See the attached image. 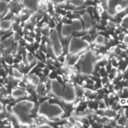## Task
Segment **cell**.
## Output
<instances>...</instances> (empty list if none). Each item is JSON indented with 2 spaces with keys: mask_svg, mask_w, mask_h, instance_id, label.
<instances>
[{
  "mask_svg": "<svg viewBox=\"0 0 128 128\" xmlns=\"http://www.w3.org/2000/svg\"><path fill=\"white\" fill-rule=\"evenodd\" d=\"M127 7V0H108L107 1V11L108 15L114 16L122 12Z\"/></svg>",
  "mask_w": 128,
  "mask_h": 128,
  "instance_id": "8",
  "label": "cell"
},
{
  "mask_svg": "<svg viewBox=\"0 0 128 128\" xmlns=\"http://www.w3.org/2000/svg\"><path fill=\"white\" fill-rule=\"evenodd\" d=\"M0 57H1V53H0Z\"/></svg>",
  "mask_w": 128,
  "mask_h": 128,
  "instance_id": "28",
  "label": "cell"
},
{
  "mask_svg": "<svg viewBox=\"0 0 128 128\" xmlns=\"http://www.w3.org/2000/svg\"><path fill=\"white\" fill-rule=\"evenodd\" d=\"M120 26L124 28H127V15H126L122 18V22L120 23Z\"/></svg>",
  "mask_w": 128,
  "mask_h": 128,
  "instance_id": "22",
  "label": "cell"
},
{
  "mask_svg": "<svg viewBox=\"0 0 128 128\" xmlns=\"http://www.w3.org/2000/svg\"><path fill=\"white\" fill-rule=\"evenodd\" d=\"M7 9H8V3L6 1L1 0L0 1V17L7 10Z\"/></svg>",
  "mask_w": 128,
  "mask_h": 128,
  "instance_id": "17",
  "label": "cell"
},
{
  "mask_svg": "<svg viewBox=\"0 0 128 128\" xmlns=\"http://www.w3.org/2000/svg\"><path fill=\"white\" fill-rule=\"evenodd\" d=\"M104 115L109 119H114L116 116V112H115L114 109H107V110L105 111Z\"/></svg>",
  "mask_w": 128,
  "mask_h": 128,
  "instance_id": "19",
  "label": "cell"
},
{
  "mask_svg": "<svg viewBox=\"0 0 128 128\" xmlns=\"http://www.w3.org/2000/svg\"><path fill=\"white\" fill-rule=\"evenodd\" d=\"M96 10H98V12L99 15H102V12H104V8H102V5L98 4V7H96Z\"/></svg>",
  "mask_w": 128,
  "mask_h": 128,
  "instance_id": "24",
  "label": "cell"
},
{
  "mask_svg": "<svg viewBox=\"0 0 128 128\" xmlns=\"http://www.w3.org/2000/svg\"><path fill=\"white\" fill-rule=\"evenodd\" d=\"M13 77L16 80H22L23 78V74L17 68H13Z\"/></svg>",
  "mask_w": 128,
  "mask_h": 128,
  "instance_id": "20",
  "label": "cell"
},
{
  "mask_svg": "<svg viewBox=\"0 0 128 128\" xmlns=\"http://www.w3.org/2000/svg\"><path fill=\"white\" fill-rule=\"evenodd\" d=\"M89 46L90 43L81 37H72L68 46V53L69 56H78L87 50Z\"/></svg>",
  "mask_w": 128,
  "mask_h": 128,
  "instance_id": "4",
  "label": "cell"
},
{
  "mask_svg": "<svg viewBox=\"0 0 128 128\" xmlns=\"http://www.w3.org/2000/svg\"><path fill=\"white\" fill-rule=\"evenodd\" d=\"M123 42L125 43L126 44H127V35L126 34L125 36H124V40H123Z\"/></svg>",
  "mask_w": 128,
  "mask_h": 128,
  "instance_id": "26",
  "label": "cell"
},
{
  "mask_svg": "<svg viewBox=\"0 0 128 128\" xmlns=\"http://www.w3.org/2000/svg\"><path fill=\"white\" fill-rule=\"evenodd\" d=\"M84 30V25L79 19H75L70 24L64 23L61 28V35L63 38H68L72 35L74 32H82Z\"/></svg>",
  "mask_w": 128,
  "mask_h": 128,
  "instance_id": "6",
  "label": "cell"
},
{
  "mask_svg": "<svg viewBox=\"0 0 128 128\" xmlns=\"http://www.w3.org/2000/svg\"><path fill=\"white\" fill-rule=\"evenodd\" d=\"M116 124L119 126H126L127 125V117L126 114L121 115L120 118L117 120Z\"/></svg>",
  "mask_w": 128,
  "mask_h": 128,
  "instance_id": "14",
  "label": "cell"
},
{
  "mask_svg": "<svg viewBox=\"0 0 128 128\" xmlns=\"http://www.w3.org/2000/svg\"><path fill=\"white\" fill-rule=\"evenodd\" d=\"M37 114L40 117H44L49 120H55L63 116L65 111L61 105L51 104L49 101H44L40 104Z\"/></svg>",
  "mask_w": 128,
  "mask_h": 128,
  "instance_id": "3",
  "label": "cell"
},
{
  "mask_svg": "<svg viewBox=\"0 0 128 128\" xmlns=\"http://www.w3.org/2000/svg\"><path fill=\"white\" fill-rule=\"evenodd\" d=\"M96 58L92 51H87L84 55H83L82 59L80 61V72L82 76H90L92 75L94 71Z\"/></svg>",
  "mask_w": 128,
  "mask_h": 128,
  "instance_id": "5",
  "label": "cell"
},
{
  "mask_svg": "<svg viewBox=\"0 0 128 128\" xmlns=\"http://www.w3.org/2000/svg\"><path fill=\"white\" fill-rule=\"evenodd\" d=\"M38 127H51V126L48 125V124H41V125L38 126Z\"/></svg>",
  "mask_w": 128,
  "mask_h": 128,
  "instance_id": "25",
  "label": "cell"
},
{
  "mask_svg": "<svg viewBox=\"0 0 128 128\" xmlns=\"http://www.w3.org/2000/svg\"><path fill=\"white\" fill-rule=\"evenodd\" d=\"M13 22L10 20H0V29L3 31H7L11 28Z\"/></svg>",
  "mask_w": 128,
  "mask_h": 128,
  "instance_id": "12",
  "label": "cell"
},
{
  "mask_svg": "<svg viewBox=\"0 0 128 128\" xmlns=\"http://www.w3.org/2000/svg\"><path fill=\"white\" fill-rule=\"evenodd\" d=\"M50 92L66 104H73L77 98L75 88L68 82L63 84L57 80H52L50 82Z\"/></svg>",
  "mask_w": 128,
  "mask_h": 128,
  "instance_id": "2",
  "label": "cell"
},
{
  "mask_svg": "<svg viewBox=\"0 0 128 128\" xmlns=\"http://www.w3.org/2000/svg\"><path fill=\"white\" fill-rule=\"evenodd\" d=\"M28 95V92L22 88H15L11 92V96L14 99H17L20 98H23Z\"/></svg>",
  "mask_w": 128,
  "mask_h": 128,
  "instance_id": "10",
  "label": "cell"
},
{
  "mask_svg": "<svg viewBox=\"0 0 128 128\" xmlns=\"http://www.w3.org/2000/svg\"><path fill=\"white\" fill-rule=\"evenodd\" d=\"M86 2V0H68V4L74 7H80L83 5Z\"/></svg>",
  "mask_w": 128,
  "mask_h": 128,
  "instance_id": "16",
  "label": "cell"
},
{
  "mask_svg": "<svg viewBox=\"0 0 128 128\" xmlns=\"http://www.w3.org/2000/svg\"><path fill=\"white\" fill-rule=\"evenodd\" d=\"M3 109H4V105L1 102H0V113L3 112Z\"/></svg>",
  "mask_w": 128,
  "mask_h": 128,
  "instance_id": "27",
  "label": "cell"
},
{
  "mask_svg": "<svg viewBox=\"0 0 128 128\" xmlns=\"http://www.w3.org/2000/svg\"><path fill=\"white\" fill-rule=\"evenodd\" d=\"M22 4L26 9L32 11H36L40 7V0H22Z\"/></svg>",
  "mask_w": 128,
  "mask_h": 128,
  "instance_id": "9",
  "label": "cell"
},
{
  "mask_svg": "<svg viewBox=\"0 0 128 128\" xmlns=\"http://www.w3.org/2000/svg\"><path fill=\"white\" fill-rule=\"evenodd\" d=\"M82 20L84 22V26L86 28V30H90L92 28V18H90V15L88 13H84L81 16Z\"/></svg>",
  "mask_w": 128,
  "mask_h": 128,
  "instance_id": "11",
  "label": "cell"
},
{
  "mask_svg": "<svg viewBox=\"0 0 128 128\" xmlns=\"http://www.w3.org/2000/svg\"><path fill=\"white\" fill-rule=\"evenodd\" d=\"M119 104L120 106H126V105H127V100L125 98H121V99H120Z\"/></svg>",
  "mask_w": 128,
  "mask_h": 128,
  "instance_id": "23",
  "label": "cell"
},
{
  "mask_svg": "<svg viewBox=\"0 0 128 128\" xmlns=\"http://www.w3.org/2000/svg\"><path fill=\"white\" fill-rule=\"evenodd\" d=\"M29 83L32 84L34 86H38L40 84V79L38 75L36 74H32V76H31L29 78Z\"/></svg>",
  "mask_w": 128,
  "mask_h": 128,
  "instance_id": "13",
  "label": "cell"
},
{
  "mask_svg": "<svg viewBox=\"0 0 128 128\" xmlns=\"http://www.w3.org/2000/svg\"><path fill=\"white\" fill-rule=\"evenodd\" d=\"M50 44L52 53L56 58L62 56L63 52V47L62 44V41L60 40V36L56 30H53L50 34Z\"/></svg>",
  "mask_w": 128,
  "mask_h": 128,
  "instance_id": "7",
  "label": "cell"
},
{
  "mask_svg": "<svg viewBox=\"0 0 128 128\" xmlns=\"http://www.w3.org/2000/svg\"><path fill=\"white\" fill-rule=\"evenodd\" d=\"M95 44L96 45H102L105 44V37L102 34H98L95 38Z\"/></svg>",
  "mask_w": 128,
  "mask_h": 128,
  "instance_id": "15",
  "label": "cell"
},
{
  "mask_svg": "<svg viewBox=\"0 0 128 128\" xmlns=\"http://www.w3.org/2000/svg\"><path fill=\"white\" fill-rule=\"evenodd\" d=\"M12 40H13L12 37H10V38L4 40L3 42H2V44H3V46L4 47V48H9L10 45L12 44Z\"/></svg>",
  "mask_w": 128,
  "mask_h": 128,
  "instance_id": "21",
  "label": "cell"
},
{
  "mask_svg": "<svg viewBox=\"0 0 128 128\" xmlns=\"http://www.w3.org/2000/svg\"><path fill=\"white\" fill-rule=\"evenodd\" d=\"M35 104L32 101H19L12 106V114L20 125L29 126L35 123L34 118L31 116Z\"/></svg>",
  "mask_w": 128,
  "mask_h": 128,
  "instance_id": "1",
  "label": "cell"
},
{
  "mask_svg": "<svg viewBox=\"0 0 128 128\" xmlns=\"http://www.w3.org/2000/svg\"><path fill=\"white\" fill-rule=\"evenodd\" d=\"M26 60L28 62V64H32L35 61V56L32 53H31L30 51L26 50Z\"/></svg>",
  "mask_w": 128,
  "mask_h": 128,
  "instance_id": "18",
  "label": "cell"
}]
</instances>
